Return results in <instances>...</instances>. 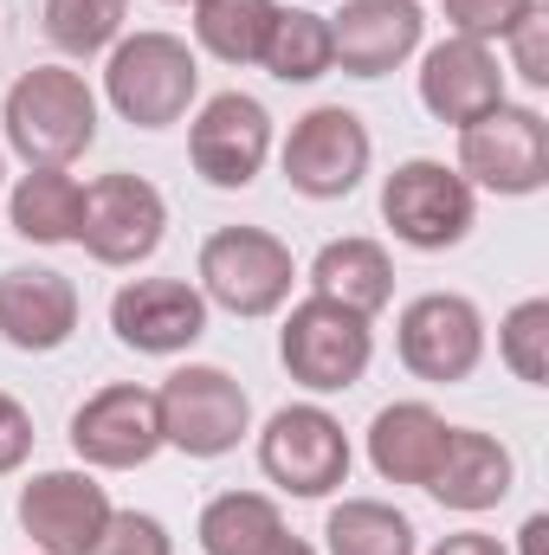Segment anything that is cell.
Masks as SVG:
<instances>
[{
	"mask_svg": "<svg viewBox=\"0 0 549 555\" xmlns=\"http://www.w3.org/2000/svg\"><path fill=\"white\" fill-rule=\"evenodd\" d=\"M0 124H7V149L26 168H65L98 142V98L78 72L33 65V72L13 78V91L0 104Z\"/></svg>",
	"mask_w": 549,
	"mask_h": 555,
	"instance_id": "1",
	"label": "cell"
},
{
	"mask_svg": "<svg viewBox=\"0 0 549 555\" xmlns=\"http://www.w3.org/2000/svg\"><path fill=\"white\" fill-rule=\"evenodd\" d=\"M201 91V65L188 52V39L175 33H130L111 46V65H104V98L124 124L137 130H168L188 117Z\"/></svg>",
	"mask_w": 549,
	"mask_h": 555,
	"instance_id": "2",
	"label": "cell"
},
{
	"mask_svg": "<svg viewBox=\"0 0 549 555\" xmlns=\"http://www.w3.org/2000/svg\"><path fill=\"white\" fill-rule=\"evenodd\" d=\"M278 356H284L291 382H304L310 395H343L369 375L375 336H369V317L310 291L304 304H291V317L278 330Z\"/></svg>",
	"mask_w": 549,
	"mask_h": 555,
	"instance_id": "3",
	"label": "cell"
},
{
	"mask_svg": "<svg viewBox=\"0 0 549 555\" xmlns=\"http://www.w3.org/2000/svg\"><path fill=\"white\" fill-rule=\"evenodd\" d=\"M291 246L266 227H220L201 246V297L233 317H272L291 297Z\"/></svg>",
	"mask_w": 549,
	"mask_h": 555,
	"instance_id": "4",
	"label": "cell"
},
{
	"mask_svg": "<svg viewBox=\"0 0 549 555\" xmlns=\"http://www.w3.org/2000/svg\"><path fill=\"white\" fill-rule=\"evenodd\" d=\"M155 408H162V446H181L188 459H220L246 439L253 426V401L246 388L227 375V369H207V362H188L175 369L162 388H155Z\"/></svg>",
	"mask_w": 549,
	"mask_h": 555,
	"instance_id": "5",
	"label": "cell"
},
{
	"mask_svg": "<svg viewBox=\"0 0 549 555\" xmlns=\"http://www.w3.org/2000/svg\"><path fill=\"white\" fill-rule=\"evenodd\" d=\"M459 175L485 194H537L549 181V124L531 104H498L459 130Z\"/></svg>",
	"mask_w": 549,
	"mask_h": 555,
	"instance_id": "6",
	"label": "cell"
},
{
	"mask_svg": "<svg viewBox=\"0 0 549 555\" xmlns=\"http://www.w3.org/2000/svg\"><path fill=\"white\" fill-rule=\"evenodd\" d=\"M382 220L413 253H446L472 233V188H465L459 168L413 155L382 181Z\"/></svg>",
	"mask_w": 549,
	"mask_h": 555,
	"instance_id": "7",
	"label": "cell"
},
{
	"mask_svg": "<svg viewBox=\"0 0 549 555\" xmlns=\"http://www.w3.org/2000/svg\"><path fill=\"white\" fill-rule=\"evenodd\" d=\"M259 472L291 498H330L349 478V433L323 408H278L259 433Z\"/></svg>",
	"mask_w": 549,
	"mask_h": 555,
	"instance_id": "8",
	"label": "cell"
},
{
	"mask_svg": "<svg viewBox=\"0 0 549 555\" xmlns=\"http://www.w3.org/2000/svg\"><path fill=\"white\" fill-rule=\"evenodd\" d=\"M395 349L420 382H465L485 356V317L459 291H426L413 297L395 323Z\"/></svg>",
	"mask_w": 549,
	"mask_h": 555,
	"instance_id": "9",
	"label": "cell"
},
{
	"mask_svg": "<svg viewBox=\"0 0 549 555\" xmlns=\"http://www.w3.org/2000/svg\"><path fill=\"white\" fill-rule=\"evenodd\" d=\"M168 233V201L142 175H104L85 188V227L78 246L98 266H142Z\"/></svg>",
	"mask_w": 549,
	"mask_h": 555,
	"instance_id": "10",
	"label": "cell"
},
{
	"mask_svg": "<svg viewBox=\"0 0 549 555\" xmlns=\"http://www.w3.org/2000/svg\"><path fill=\"white\" fill-rule=\"evenodd\" d=\"M369 175V130L343 104H317L284 137V181L310 201H343Z\"/></svg>",
	"mask_w": 549,
	"mask_h": 555,
	"instance_id": "11",
	"label": "cell"
},
{
	"mask_svg": "<svg viewBox=\"0 0 549 555\" xmlns=\"http://www.w3.org/2000/svg\"><path fill=\"white\" fill-rule=\"evenodd\" d=\"M72 452L98 472H137L162 452V408L155 388L111 382L72 414Z\"/></svg>",
	"mask_w": 549,
	"mask_h": 555,
	"instance_id": "12",
	"label": "cell"
},
{
	"mask_svg": "<svg viewBox=\"0 0 549 555\" xmlns=\"http://www.w3.org/2000/svg\"><path fill=\"white\" fill-rule=\"evenodd\" d=\"M266 155H272V117H266L259 98L220 91V98L201 104V117H194V130H188V162H194L201 181H214V188H246V181L266 168Z\"/></svg>",
	"mask_w": 549,
	"mask_h": 555,
	"instance_id": "13",
	"label": "cell"
},
{
	"mask_svg": "<svg viewBox=\"0 0 549 555\" xmlns=\"http://www.w3.org/2000/svg\"><path fill=\"white\" fill-rule=\"evenodd\" d=\"M111 330L137 356H181L207 336V297L181 278H130L111 297Z\"/></svg>",
	"mask_w": 549,
	"mask_h": 555,
	"instance_id": "14",
	"label": "cell"
},
{
	"mask_svg": "<svg viewBox=\"0 0 549 555\" xmlns=\"http://www.w3.org/2000/svg\"><path fill=\"white\" fill-rule=\"evenodd\" d=\"M111 517V498L91 472H39L20 491V530L46 555H85Z\"/></svg>",
	"mask_w": 549,
	"mask_h": 555,
	"instance_id": "15",
	"label": "cell"
},
{
	"mask_svg": "<svg viewBox=\"0 0 549 555\" xmlns=\"http://www.w3.org/2000/svg\"><path fill=\"white\" fill-rule=\"evenodd\" d=\"M420 104L439 124H452V130L478 124L485 111L505 104V65H498V52L485 39H459V33L439 39L426 52V65H420Z\"/></svg>",
	"mask_w": 549,
	"mask_h": 555,
	"instance_id": "16",
	"label": "cell"
},
{
	"mask_svg": "<svg viewBox=\"0 0 549 555\" xmlns=\"http://www.w3.org/2000/svg\"><path fill=\"white\" fill-rule=\"evenodd\" d=\"M420 0H343V13H330V46L336 65L349 78H388L401 59L420 46Z\"/></svg>",
	"mask_w": 549,
	"mask_h": 555,
	"instance_id": "17",
	"label": "cell"
},
{
	"mask_svg": "<svg viewBox=\"0 0 549 555\" xmlns=\"http://www.w3.org/2000/svg\"><path fill=\"white\" fill-rule=\"evenodd\" d=\"M78 330V284L52 266H13L0 272V336L26 356H46L72 343Z\"/></svg>",
	"mask_w": 549,
	"mask_h": 555,
	"instance_id": "18",
	"label": "cell"
},
{
	"mask_svg": "<svg viewBox=\"0 0 549 555\" xmlns=\"http://www.w3.org/2000/svg\"><path fill=\"white\" fill-rule=\"evenodd\" d=\"M511 452L491 439V433H472V426H452L446 433V452H439V465H433V478H426V491L446 504V511H491V504H505L511 498Z\"/></svg>",
	"mask_w": 549,
	"mask_h": 555,
	"instance_id": "19",
	"label": "cell"
},
{
	"mask_svg": "<svg viewBox=\"0 0 549 555\" xmlns=\"http://www.w3.org/2000/svg\"><path fill=\"white\" fill-rule=\"evenodd\" d=\"M446 420L433 414L426 401H395L382 408L369 426V465L388 478V485H426L439 452H446Z\"/></svg>",
	"mask_w": 549,
	"mask_h": 555,
	"instance_id": "20",
	"label": "cell"
},
{
	"mask_svg": "<svg viewBox=\"0 0 549 555\" xmlns=\"http://www.w3.org/2000/svg\"><path fill=\"white\" fill-rule=\"evenodd\" d=\"M310 284H317V297H330L356 317H375L395 297V266L375 240H330L310 266Z\"/></svg>",
	"mask_w": 549,
	"mask_h": 555,
	"instance_id": "21",
	"label": "cell"
},
{
	"mask_svg": "<svg viewBox=\"0 0 549 555\" xmlns=\"http://www.w3.org/2000/svg\"><path fill=\"white\" fill-rule=\"evenodd\" d=\"M7 220L33 246H65L85 227V188L65 168H26L20 188L7 194Z\"/></svg>",
	"mask_w": 549,
	"mask_h": 555,
	"instance_id": "22",
	"label": "cell"
},
{
	"mask_svg": "<svg viewBox=\"0 0 549 555\" xmlns=\"http://www.w3.org/2000/svg\"><path fill=\"white\" fill-rule=\"evenodd\" d=\"M259 65L272 72L278 85H317V78L336 65V46H330V13H310V7H278Z\"/></svg>",
	"mask_w": 549,
	"mask_h": 555,
	"instance_id": "23",
	"label": "cell"
},
{
	"mask_svg": "<svg viewBox=\"0 0 549 555\" xmlns=\"http://www.w3.org/2000/svg\"><path fill=\"white\" fill-rule=\"evenodd\" d=\"M278 0H194V39L220 65H259Z\"/></svg>",
	"mask_w": 549,
	"mask_h": 555,
	"instance_id": "24",
	"label": "cell"
},
{
	"mask_svg": "<svg viewBox=\"0 0 549 555\" xmlns=\"http://www.w3.org/2000/svg\"><path fill=\"white\" fill-rule=\"evenodd\" d=\"M278 530H284V517L266 491H220L201 511V550L207 555H259Z\"/></svg>",
	"mask_w": 549,
	"mask_h": 555,
	"instance_id": "25",
	"label": "cell"
},
{
	"mask_svg": "<svg viewBox=\"0 0 549 555\" xmlns=\"http://www.w3.org/2000/svg\"><path fill=\"white\" fill-rule=\"evenodd\" d=\"M330 555H413V524L382 498H343L323 524Z\"/></svg>",
	"mask_w": 549,
	"mask_h": 555,
	"instance_id": "26",
	"label": "cell"
},
{
	"mask_svg": "<svg viewBox=\"0 0 549 555\" xmlns=\"http://www.w3.org/2000/svg\"><path fill=\"white\" fill-rule=\"evenodd\" d=\"M124 13L130 0H46V39L72 59H91L124 33Z\"/></svg>",
	"mask_w": 549,
	"mask_h": 555,
	"instance_id": "27",
	"label": "cell"
},
{
	"mask_svg": "<svg viewBox=\"0 0 549 555\" xmlns=\"http://www.w3.org/2000/svg\"><path fill=\"white\" fill-rule=\"evenodd\" d=\"M498 356H505V369H511L518 382L544 388L549 382V297L518 304V310L498 323Z\"/></svg>",
	"mask_w": 549,
	"mask_h": 555,
	"instance_id": "28",
	"label": "cell"
},
{
	"mask_svg": "<svg viewBox=\"0 0 549 555\" xmlns=\"http://www.w3.org/2000/svg\"><path fill=\"white\" fill-rule=\"evenodd\" d=\"M85 555H175V537L149 511H111L104 530H98V543Z\"/></svg>",
	"mask_w": 549,
	"mask_h": 555,
	"instance_id": "29",
	"label": "cell"
},
{
	"mask_svg": "<svg viewBox=\"0 0 549 555\" xmlns=\"http://www.w3.org/2000/svg\"><path fill=\"white\" fill-rule=\"evenodd\" d=\"M505 46H511V59H518V78L544 91L549 85V13L537 7V0L505 26Z\"/></svg>",
	"mask_w": 549,
	"mask_h": 555,
	"instance_id": "30",
	"label": "cell"
},
{
	"mask_svg": "<svg viewBox=\"0 0 549 555\" xmlns=\"http://www.w3.org/2000/svg\"><path fill=\"white\" fill-rule=\"evenodd\" d=\"M531 0H446V26L459 39H505V26L524 13Z\"/></svg>",
	"mask_w": 549,
	"mask_h": 555,
	"instance_id": "31",
	"label": "cell"
},
{
	"mask_svg": "<svg viewBox=\"0 0 549 555\" xmlns=\"http://www.w3.org/2000/svg\"><path fill=\"white\" fill-rule=\"evenodd\" d=\"M26 452H33V414L13 395H0V472H20Z\"/></svg>",
	"mask_w": 549,
	"mask_h": 555,
	"instance_id": "32",
	"label": "cell"
},
{
	"mask_svg": "<svg viewBox=\"0 0 549 555\" xmlns=\"http://www.w3.org/2000/svg\"><path fill=\"white\" fill-rule=\"evenodd\" d=\"M433 555H505V550H498L491 537H478V530H459V537H446Z\"/></svg>",
	"mask_w": 549,
	"mask_h": 555,
	"instance_id": "33",
	"label": "cell"
},
{
	"mask_svg": "<svg viewBox=\"0 0 549 555\" xmlns=\"http://www.w3.org/2000/svg\"><path fill=\"white\" fill-rule=\"evenodd\" d=\"M259 555H317V550H310L304 537H291V530H278V537H272V543H266Z\"/></svg>",
	"mask_w": 549,
	"mask_h": 555,
	"instance_id": "34",
	"label": "cell"
},
{
	"mask_svg": "<svg viewBox=\"0 0 549 555\" xmlns=\"http://www.w3.org/2000/svg\"><path fill=\"white\" fill-rule=\"evenodd\" d=\"M518 537H524V555H544V537H549V517H531V524H524V530H518Z\"/></svg>",
	"mask_w": 549,
	"mask_h": 555,
	"instance_id": "35",
	"label": "cell"
},
{
	"mask_svg": "<svg viewBox=\"0 0 549 555\" xmlns=\"http://www.w3.org/2000/svg\"><path fill=\"white\" fill-rule=\"evenodd\" d=\"M0 175H7V162H0Z\"/></svg>",
	"mask_w": 549,
	"mask_h": 555,
	"instance_id": "36",
	"label": "cell"
},
{
	"mask_svg": "<svg viewBox=\"0 0 549 555\" xmlns=\"http://www.w3.org/2000/svg\"><path fill=\"white\" fill-rule=\"evenodd\" d=\"M188 7H194V0H188Z\"/></svg>",
	"mask_w": 549,
	"mask_h": 555,
	"instance_id": "37",
	"label": "cell"
}]
</instances>
